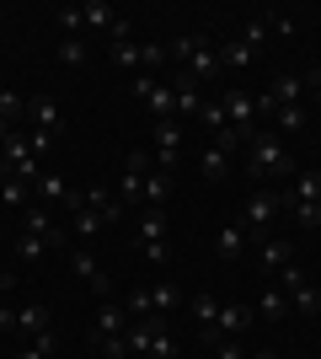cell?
<instances>
[{"label": "cell", "instance_id": "38", "mask_svg": "<svg viewBox=\"0 0 321 359\" xmlns=\"http://www.w3.org/2000/svg\"><path fill=\"white\" fill-rule=\"evenodd\" d=\"M139 257L155 263V269H166V263H171V247H166V241H150V247H139Z\"/></svg>", "mask_w": 321, "mask_h": 359}, {"label": "cell", "instance_id": "30", "mask_svg": "<svg viewBox=\"0 0 321 359\" xmlns=\"http://www.w3.org/2000/svg\"><path fill=\"white\" fill-rule=\"evenodd\" d=\"M0 118H6V123H22V118H27V97H22L16 86H0Z\"/></svg>", "mask_w": 321, "mask_h": 359}, {"label": "cell", "instance_id": "28", "mask_svg": "<svg viewBox=\"0 0 321 359\" xmlns=\"http://www.w3.org/2000/svg\"><path fill=\"white\" fill-rule=\"evenodd\" d=\"M0 204H11V210H27V204H32V182H22V177L11 172V177L0 182Z\"/></svg>", "mask_w": 321, "mask_h": 359}, {"label": "cell", "instance_id": "13", "mask_svg": "<svg viewBox=\"0 0 321 359\" xmlns=\"http://www.w3.org/2000/svg\"><path fill=\"white\" fill-rule=\"evenodd\" d=\"M129 332V306H118V300H102L92 316V344L97 338H123Z\"/></svg>", "mask_w": 321, "mask_h": 359}, {"label": "cell", "instance_id": "3", "mask_svg": "<svg viewBox=\"0 0 321 359\" xmlns=\"http://www.w3.org/2000/svg\"><path fill=\"white\" fill-rule=\"evenodd\" d=\"M284 204H290V198L278 194V188H257V194L246 198L241 225H246V241H252V247H257L262 236H273V225H278V215H284Z\"/></svg>", "mask_w": 321, "mask_h": 359}, {"label": "cell", "instance_id": "35", "mask_svg": "<svg viewBox=\"0 0 321 359\" xmlns=\"http://www.w3.org/2000/svg\"><path fill=\"white\" fill-rule=\"evenodd\" d=\"M187 311L199 316V332H204V327H214V316H220V300H214V295H193V300H187Z\"/></svg>", "mask_w": 321, "mask_h": 359}, {"label": "cell", "instance_id": "39", "mask_svg": "<svg viewBox=\"0 0 321 359\" xmlns=\"http://www.w3.org/2000/svg\"><path fill=\"white\" fill-rule=\"evenodd\" d=\"M306 97L321 107V70H306Z\"/></svg>", "mask_w": 321, "mask_h": 359}, {"label": "cell", "instance_id": "26", "mask_svg": "<svg viewBox=\"0 0 321 359\" xmlns=\"http://www.w3.org/2000/svg\"><path fill=\"white\" fill-rule=\"evenodd\" d=\"M306 123H311L306 102H294V107H278V113H273V135H300Z\"/></svg>", "mask_w": 321, "mask_h": 359}, {"label": "cell", "instance_id": "31", "mask_svg": "<svg viewBox=\"0 0 321 359\" xmlns=\"http://www.w3.org/2000/svg\"><path fill=\"white\" fill-rule=\"evenodd\" d=\"M284 215H290V225H300V231H321V204H284Z\"/></svg>", "mask_w": 321, "mask_h": 359}, {"label": "cell", "instance_id": "9", "mask_svg": "<svg viewBox=\"0 0 321 359\" xmlns=\"http://www.w3.org/2000/svg\"><path fill=\"white\" fill-rule=\"evenodd\" d=\"M183 145H187V123L183 118H161L155 123V166H161V172H177Z\"/></svg>", "mask_w": 321, "mask_h": 359}, {"label": "cell", "instance_id": "40", "mask_svg": "<svg viewBox=\"0 0 321 359\" xmlns=\"http://www.w3.org/2000/svg\"><path fill=\"white\" fill-rule=\"evenodd\" d=\"M0 332H16V311L11 306H0Z\"/></svg>", "mask_w": 321, "mask_h": 359}, {"label": "cell", "instance_id": "44", "mask_svg": "<svg viewBox=\"0 0 321 359\" xmlns=\"http://www.w3.org/2000/svg\"><path fill=\"white\" fill-rule=\"evenodd\" d=\"M0 86H6V60H0Z\"/></svg>", "mask_w": 321, "mask_h": 359}, {"label": "cell", "instance_id": "36", "mask_svg": "<svg viewBox=\"0 0 321 359\" xmlns=\"http://www.w3.org/2000/svg\"><path fill=\"white\" fill-rule=\"evenodd\" d=\"M43 252H48V241H43V236H32V231H22V236H16V257H27V263H38Z\"/></svg>", "mask_w": 321, "mask_h": 359}, {"label": "cell", "instance_id": "32", "mask_svg": "<svg viewBox=\"0 0 321 359\" xmlns=\"http://www.w3.org/2000/svg\"><path fill=\"white\" fill-rule=\"evenodd\" d=\"M145 359H177V338L166 332V322H155V332H150V348H145Z\"/></svg>", "mask_w": 321, "mask_h": 359}, {"label": "cell", "instance_id": "27", "mask_svg": "<svg viewBox=\"0 0 321 359\" xmlns=\"http://www.w3.org/2000/svg\"><path fill=\"white\" fill-rule=\"evenodd\" d=\"M252 60H257V48L246 43V38H236V43H225V48H220V70H246Z\"/></svg>", "mask_w": 321, "mask_h": 359}, {"label": "cell", "instance_id": "41", "mask_svg": "<svg viewBox=\"0 0 321 359\" xmlns=\"http://www.w3.org/2000/svg\"><path fill=\"white\" fill-rule=\"evenodd\" d=\"M11 279H16V273L6 269V263H0V295H6V290H11Z\"/></svg>", "mask_w": 321, "mask_h": 359}, {"label": "cell", "instance_id": "14", "mask_svg": "<svg viewBox=\"0 0 321 359\" xmlns=\"http://www.w3.org/2000/svg\"><path fill=\"white\" fill-rule=\"evenodd\" d=\"M27 113H32V135H38V140H54L64 129L59 97H38V102H27Z\"/></svg>", "mask_w": 321, "mask_h": 359}, {"label": "cell", "instance_id": "43", "mask_svg": "<svg viewBox=\"0 0 321 359\" xmlns=\"http://www.w3.org/2000/svg\"><path fill=\"white\" fill-rule=\"evenodd\" d=\"M252 359H278V354H273V348H257V354H252Z\"/></svg>", "mask_w": 321, "mask_h": 359}, {"label": "cell", "instance_id": "33", "mask_svg": "<svg viewBox=\"0 0 321 359\" xmlns=\"http://www.w3.org/2000/svg\"><path fill=\"white\" fill-rule=\"evenodd\" d=\"M54 22H59V38H80V32H86L80 6H59V11H54Z\"/></svg>", "mask_w": 321, "mask_h": 359}, {"label": "cell", "instance_id": "12", "mask_svg": "<svg viewBox=\"0 0 321 359\" xmlns=\"http://www.w3.org/2000/svg\"><path fill=\"white\" fill-rule=\"evenodd\" d=\"M22 231L43 236V241H48V252H54V247H64V231H59V220H54V210H48V204H38V198L22 210Z\"/></svg>", "mask_w": 321, "mask_h": 359}, {"label": "cell", "instance_id": "29", "mask_svg": "<svg viewBox=\"0 0 321 359\" xmlns=\"http://www.w3.org/2000/svg\"><path fill=\"white\" fill-rule=\"evenodd\" d=\"M54 348H59V332L48 327V332H38V338H27V344L16 348V359H48Z\"/></svg>", "mask_w": 321, "mask_h": 359}, {"label": "cell", "instance_id": "18", "mask_svg": "<svg viewBox=\"0 0 321 359\" xmlns=\"http://www.w3.org/2000/svg\"><path fill=\"white\" fill-rule=\"evenodd\" d=\"M145 295H150V316H171V311H183L187 306V295L177 285H171V279H161V285H150L145 290Z\"/></svg>", "mask_w": 321, "mask_h": 359}, {"label": "cell", "instance_id": "20", "mask_svg": "<svg viewBox=\"0 0 321 359\" xmlns=\"http://www.w3.org/2000/svg\"><path fill=\"white\" fill-rule=\"evenodd\" d=\"M70 269H76L80 279H86V285L97 290V295H107V273H102V263H97V257L86 252V247H76V252H70Z\"/></svg>", "mask_w": 321, "mask_h": 359}, {"label": "cell", "instance_id": "34", "mask_svg": "<svg viewBox=\"0 0 321 359\" xmlns=\"http://www.w3.org/2000/svg\"><path fill=\"white\" fill-rule=\"evenodd\" d=\"M54 54H59V65L80 70V65H86V38H59V48H54Z\"/></svg>", "mask_w": 321, "mask_h": 359}, {"label": "cell", "instance_id": "25", "mask_svg": "<svg viewBox=\"0 0 321 359\" xmlns=\"http://www.w3.org/2000/svg\"><path fill=\"white\" fill-rule=\"evenodd\" d=\"M48 327H54L48 306H22V311H16V332H22V338H38V332H48Z\"/></svg>", "mask_w": 321, "mask_h": 359}, {"label": "cell", "instance_id": "4", "mask_svg": "<svg viewBox=\"0 0 321 359\" xmlns=\"http://www.w3.org/2000/svg\"><path fill=\"white\" fill-rule=\"evenodd\" d=\"M236 156H241V135H236V129H220V135H209V145H204V161H199L204 182H209V188H220V182L236 172Z\"/></svg>", "mask_w": 321, "mask_h": 359}, {"label": "cell", "instance_id": "2", "mask_svg": "<svg viewBox=\"0 0 321 359\" xmlns=\"http://www.w3.org/2000/svg\"><path fill=\"white\" fill-rule=\"evenodd\" d=\"M166 54L183 65L193 81H214V75H220V48H214L209 38H199V32H187V38H171Z\"/></svg>", "mask_w": 321, "mask_h": 359}, {"label": "cell", "instance_id": "10", "mask_svg": "<svg viewBox=\"0 0 321 359\" xmlns=\"http://www.w3.org/2000/svg\"><path fill=\"white\" fill-rule=\"evenodd\" d=\"M252 316L257 311H246L241 300H230V306H220V316H214V327H204V348H214L220 338H246V327H252Z\"/></svg>", "mask_w": 321, "mask_h": 359}, {"label": "cell", "instance_id": "6", "mask_svg": "<svg viewBox=\"0 0 321 359\" xmlns=\"http://www.w3.org/2000/svg\"><path fill=\"white\" fill-rule=\"evenodd\" d=\"M278 290L290 295V306H294L300 316H321V290L306 279V269H300V263H290V269L278 273Z\"/></svg>", "mask_w": 321, "mask_h": 359}, {"label": "cell", "instance_id": "7", "mask_svg": "<svg viewBox=\"0 0 321 359\" xmlns=\"http://www.w3.org/2000/svg\"><path fill=\"white\" fill-rule=\"evenodd\" d=\"M134 97L145 102V113H150L155 123H161V118H177V97H171V81H161V75H134Z\"/></svg>", "mask_w": 321, "mask_h": 359}, {"label": "cell", "instance_id": "8", "mask_svg": "<svg viewBox=\"0 0 321 359\" xmlns=\"http://www.w3.org/2000/svg\"><path fill=\"white\" fill-rule=\"evenodd\" d=\"M220 107H225V118H230V129L241 135V145L252 135H257V97L252 91H241V86H230L225 97H220Z\"/></svg>", "mask_w": 321, "mask_h": 359}, {"label": "cell", "instance_id": "37", "mask_svg": "<svg viewBox=\"0 0 321 359\" xmlns=\"http://www.w3.org/2000/svg\"><path fill=\"white\" fill-rule=\"evenodd\" d=\"M97 354H102V359H123V354H129V338H97Z\"/></svg>", "mask_w": 321, "mask_h": 359}, {"label": "cell", "instance_id": "17", "mask_svg": "<svg viewBox=\"0 0 321 359\" xmlns=\"http://www.w3.org/2000/svg\"><path fill=\"white\" fill-rule=\"evenodd\" d=\"M86 204L102 215V225H123V220H129V210L118 204V194H113V188H102V182H92V188H86Z\"/></svg>", "mask_w": 321, "mask_h": 359}, {"label": "cell", "instance_id": "24", "mask_svg": "<svg viewBox=\"0 0 321 359\" xmlns=\"http://www.w3.org/2000/svg\"><path fill=\"white\" fill-rule=\"evenodd\" d=\"M166 198H171V172L150 166V177H145V210H166Z\"/></svg>", "mask_w": 321, "mask_h": 359}, {"label": "cell", "instance_id": "19", "mask_svg": "<svg viewBox=\"0 0 321 359\" xmlns=\"http://www.w3.org/2000/svg\"><path fill=\"white\" fill-rule=\"evenodd\" d=\"M134 241L150 247V241H166V210H139L134 220Z\"/></svg>", "mask_w": 321, "mask_h": 359}, {"label": "cell", "instance_id": "11", "mask_svg": "<svg viewBox=\"0 0 321 359\" xmlns=\"http://www.w3.org/2000/svg\"><path fill=\"white\" fill-rule=\"evenodd\" d=\"M171 97H177V118L199 123V113H204V81H193L187 70H177V75H171Z\"/></svg>", "mask_w": 321, "mask_h": 359}, {"label": "cell", "instance_id": "21", "mask_svg": "<svg viewBox=\"0 0 321 359\" xmlns=\"http://www.w3.org/2000/svg\"><path fill=\"white\" fill-rule=\"evenodd\" d=\"M290 204H321V172H294L290 177Z\"/></svg>", "mask_w": 321, "mask_h": 359}, {"label": "cell", "instance_id": "1", "mask_svg": "<svg viewBox=\"0 0 321 359\" xmlns=\"http://www.w3.org/2000/svg\"><path fill=\"white\" fill-rule=\"evenodd\" d=\"M246 177H252V182H290L294 177V161H290L284 135L257 129V135L246 140Z\"/></svg>", "mask_w": 321, "mask_h": 359}, {"label": "cell", "instance_id": "16", "mask_svg": "<svg viewBox=\"0 0 321 359\" xmlns=\"http://www.w3.org/2000/svg\"><path fill=\"white\" fill-rule=\"evenodd\" d=\"M246 247H252V241H246V225H241V220L214 231V257H220V263H241Z\"/></svg>", "mask_w": 321, "mask_h": 359}, {"label": "cell", "instance_id": "42", "mask_svg": "<svg viewBox=\"0 0 321 359\" xmlns=\"http://www.w3.org/2000/svg\"><path fill=\"white\" fill-rule=\"evenodd\" d=\"M11 129H22V123H6V118H0V145H6V140H11Z\"/></svg>", "mask_w": 321, "mask_h": 359}, {"label": "cell", "instance_id": "23", "mask_svg": "<svg viewBox=\"0 0 321 359\" xmlns=\"http://www.w3.org/2000/svg\"><path fill=\"white\" fill-rule=\"evenodd\" d=\"M290 311H294V306H290V295H284L278 285H268V290L257 295V316H262V322H284Z\"/></svg>", "mask_w": 321, "mask_h": 359}, {"label": "cell", "instance_id": "5", "mask_svg": "<svg viewBox=\"0 0 321 359\" xmlns=\"http://www.w3.org/2000/svg\"><path fill=\"white\" fill-rule=\"evenodd\" d=\"M150 150H129V161H123V177H118V204L129 215L145 210V177H150Z\"/></svg>", "mask_w": 321, "mask_h": 359}, {"label": "cell", "instance_id": "22", "mask_svg": "<svg viewBox=\"0 0 321 359\" xmlns=\"http://www.w3.org/2000/svg\"><path fill=\"white\" fill-rule=\"evenodd\" d=\"M80 16H86V32H113V27L123 22L107 0H86V6H80Z\"/></svg>", "mask_w": 321, "mask_h": 359}, {"label": "cell", "instance_id": "15", "mask_svg": "<svg viewBox=\"0 0 321 359\" xmlns=\"http://www.w3.org/2000/svg\"><path fill=\"white\" fill-rule=\"evenodd\" d=\"M257 263H262V273H268V279H278V273L294 263V247H290L284 236H262V241H257Z\"/></svg>", "mask_w": 321, "mask_h": 359}]
</instances>
